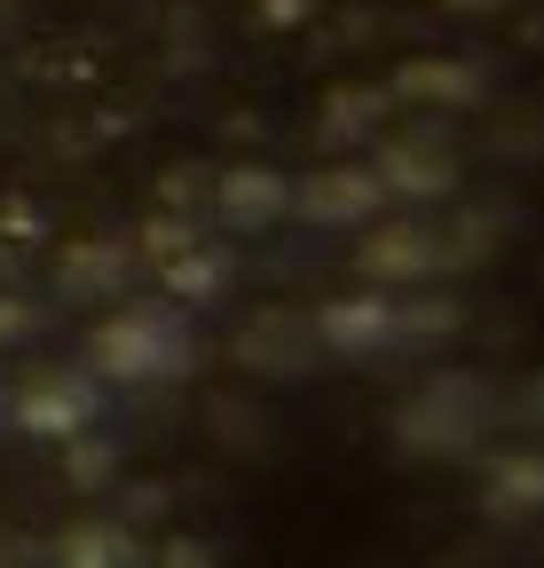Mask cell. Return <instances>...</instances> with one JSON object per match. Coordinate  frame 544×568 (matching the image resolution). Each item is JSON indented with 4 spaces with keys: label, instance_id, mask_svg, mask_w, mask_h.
<instances>
[{
    "label": "cell",
    "instance_id": "1",
    "mask_svg": "<svg viewBox=\"0 0 544 568\" xmlns=\"http://www.w3.org/2000/svg\"><path fill=\"white\" fill-rule=\"evenodd\" d=\"M189 308L182 301H134V308H111L88 339V372L103 387H166L189 372Z\"/></svg>",
    "mask_w": 544,
    "mask_h": 568
},
{
    "label": "cell",
    "instance_id": "2",
    "mask_svg": "<svg viewBox=\"0 0 544 568\" xmlns=\"http://www.w3.org/2000/svg\"><path fill=\"white\" fill-rule=\"evenodd\" d=\"M450 324H458V308H419V301H394L387 284H371V293L324 301L308 339L331 347V355H394V347H419L427 332L442 339Z\"/></svg>",
    "mask_w": 544,
    "mask_h": 568
},
{
    "label": "cell",
    "instance_id": "3",
    "mask_svg": "<svg viewBox=\"0 0 544 568\" xmlns=\"http://www.w3.org/2000/svg\"><path fill=\"white\" fill-rule=\"evenodd\" d=\"M482 253V230L434 222V213H402V222H371L363 237V284H427V276H458Z\"/></svg>",
    "mask_w": 544,
    "mask_h": 568
},
{
    "label": "cell",
    "instance_id": "4",
    "mask_svg": "<svg viewBox=\"0 0 544 568\" xmlns=\"http://www.w3.org/2000/svg\"><path fill=\"white\" fill-rule=\"evenodd\" d=\"M490 418H497L490 387L450 372V379H434V387H419L411 403H402L394 435H402V450H419V458H473L482 435H490Z\"/></svg>",
    "mask_w": 544,
    "mask_h": 568
},
{
    "label": "cell",
    "instance_id": "5",
    "mask_svg": "<svg viewBox=\"0 0 544 568\" xmlns=\"http://www.w3.org/2000/svg\"><path fill=\"white\" fill-rule=\"evenodd\" d=\"M387 205L394 197H387L379 166H324V174L292 182V213L316 222V230H371Z\"/></svg>",
    "mask_w": 544,
    "mask_h": 568
},
{
    "label": "cell",
    "instance_id": "6",
    "mask_svg": "<svg viewBox=\"0 0 544 568\" xmlns=\"http://www.w3.org/2000/svg\"><path fill=\"white\" fill-rule=\"evenodd\" d=\"M95 410H103V379H95V372H40V379L17 395V426H24V435H40V443L88 435Z\"/></svg>",
    "mask_w": 544,
    "mask_h": 568
},
{
    "label": "cell",
    "instance_id": "7",
    "mask_svg": "<svg viewBox=\"0 0 544 568\" xmlns=\"http://www.w3.org/2000/svg\"><path fill=\"white\" fill-rule=\"evenodd\" d=\"M214 197H222V222H229V230H268V222H285V213H292V182L268 174V166L222 174Z\"/></svg>",
    "mask_w": 544,
    "mask_h": 568
},
{
    "label": "cell",
    "instance_id": "8",
    "mask_svg": "<svg viewBox=\"0 0 544 568\" xmlns=\"http://www.w3.org/2000/svg\"><path fill=\"white\" fill-rule=\"evenodd\" d=\"M482 497H490V514H505V521L544 514V450H497Z\"/></svg>",
    "mask_w": 544,
    "mask_h": 568
},
{
    "label": "cell",
    "instance_id": "9",
    "mask_svg": "<svg viewBox=\"0 0 544 568\" xmlns=\"http://www.w3.org/2000/svg\"><path fill=\"white\" fill-rule=\"evenodd\" d=\"M55 568H143V545L119 521H80L55 537Z\"/></svg>",
    "mask_w": 544,
    "mask_h": 568
},
{
    "label": "cell",
    "instance_id": "10",
    "mask_svg": "<svg viewBox=\"0 0 544 568\" xmlns=\"http://www.w3.org/2000/svg\"><path fill=\"white\" fill-rule=\"evenodd\" d=\"M394 95L402 103H482V80H473V63H402L394 71Z\"/></svg>",
    "mask_w": 544,
    "mask_h": 568
},
{
    "label": "cell",
    "instance_id": "11",
    "mask_svg": "<svg viewBox=\"0 0 544 568\" xmlns=\"http://www.w3.org/2000/svg\"><path fill=\"white\" fill-rule=\"evenodd\" d=\"M166 284H174V301H214L222 293V253H174Z\"/></svg>",
    "mask_w": 544,
    "mask_h": 568
},
{
    "label": "cell",
    "instance_id": "12",
    "mask_svg": "<svg viewBox=\"0 0 544 568\" xmlns=\"http://www.w3.org/2000/svg\"><path fill=\"white\" fill-rule=\"evenodd\" d=\"M379 119H387V95H331L324 134H331V142H348V134H371Z\"/></svg>",
    "mask_w": 544,
    "mask_h": 568
},
{
    "label": "cell",
    "instance_id": "13",
    "mask_svg": "<svg viewBox=\"0 0 544 568\" xmlns=\"http://www.w3.org/2000/svg\"><path fill=\"white\" fill-rule=\"evenodd\" d=\"M103 261H111V245H80L72 253V293H103V284H111Z\"/></svg>",
    "mask_w": 544,
    "mask_h": 568
},
{
    "label": "cell",
    "instance_id": "14",
    "mask_svg": "<svg viewBox=\"0 0 544 568\" xmlns=\"http://www.w3.org/2000/svg\"><path fill=\"white\" fill-rule=\"evenodd\" d=\"M458 9H490V0H458Z\"/></svg>",
    "mask_w": 544,
    "mask_h": 568
}]
</instances>
